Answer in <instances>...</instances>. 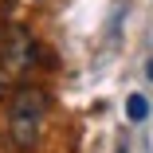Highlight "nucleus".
<instances>
[{"label":"nucleus","mask_w":153,"mask_h":153,"mask_svg":"<svg viewBox=\"0 0 153 153\" xmlns=\"http://www.w3.org/2000/svg\"><path fill=\"white\" fill-rule=\"evenodd\" d=\"M8 4H12V0H0V12H4V8H8Z\"/></svg>","instance_id":"nucleus-4"},{"label":"nucleus","mask_w":153,"mask_h":153,"mask_svg":"<svg viewBox=\"0 0 153 153\" xmlns=\"http://www.w3.org/2000/svg\"><path fill=\"white\" fill-rule=\"evenodd\" d=\"M0 153H8V145H4V137H0Z\"/></svg>","instance_id":"nucleus-5"},{"label":"nucleus","mask_w":153,"mask_h":153,"mask_svg":"<svg viewBox=\"0 0 153 153\" xmlns=\"http://www.w3.org/2000/svg\"><path fill=\"white\" fill-rule=\"evenodd\" d=\"M126 118H130V122H145V118H149L145 94H130V98H126Z\"/></svg>","instance_id":"nucleus-3"},{"label":"nucleus","mask_w":153,"mask_h":153,"mask_svg":"<svg viewBox=\"0 0 153 153\" xmlns=\"http://www.w3.org/2000/svg\"><path fill=\"white\" fill-rule=\"evenodd\" d=\"M145 71H149V79H153V59H149V67H145Z\"/></svg>","instance_id":"nucleus-6"},{"label":"nucleus","mask_w":153,"mask_h":153,"mask_svg":"<svg viewBox=\"0 0 153 153\" xmlns=\"http://www.w3.org/2000/svg\"><path fill=\"white\" fill-rule=\"evenodd\" d=\"M39 59V43L32 39V32L20 24H8L0 32V94H8L24 82V75L36 67Z\"/></svg>","instance_id":"nucleus-2"},{"label":"nucleus","mask_w":153,"mask_h":153,"mask_svg":"<svg viewBox=\"0 0 153 153\" xmlns=\"http://www.w3.org/2000/svg\"><path fill=\"white\" fill-rule=\"evenodd\" d=\"M43 122H47V94L39 86L20 82L8 98V137L20 153H36L43 137Z\"/></svg>","instance_id":"nucleus-1"}]
</instances>
